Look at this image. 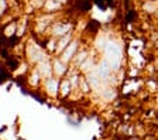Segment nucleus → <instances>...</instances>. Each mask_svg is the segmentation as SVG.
<instances>
[{"instance_id": "nucleus-1", "label": "nucleus", "mask_w": 158, "mask_h": 140, "mask_svg": "<svg viewBox=\"0 0 158 140\" xmlns=\"http://www.w3.org/2000/svg\"><path fill=\"white\" fill-rule=\"evenodd\" d=\"M75 50H76V44L75 43H72L71 44V45H69V48L68 50L65 51V54H64V60H69V58H71V55H72L73 53H75Z\"/></svg>"}, {"instance_id": "nucleus-2", "label": "nucleus", "mask_w": 158, "mask_h": 140, "mask_svg": "<svg viewBox=\"0 0 158 140\" xmlns=\"http://www.w3.org/2000/svg\"><path fill=\"white\" fill-rule=\"evenodd\" d=\"M96 2H98L99 6L102 7V9H106V7H107L109 4L112 3V0H96Z\"/></svg>"}, {"instance_id": "nucleus-3", "label": "nucleus", "mask_w": 158, "mask_h": 140, "mask_svg": "<svg viewBox=\"0 0 158 140\" xmlns=\"http://www.w3.org/2000/svg\"><path fill=\"white\" fill-rule=\"evenodd\" d=\"M68 40H69V38H64V40L61 41V43H59V47H58V50H59V51L64 50V47H65V44L68 43Z\"/></svg>"}]
</instances>
